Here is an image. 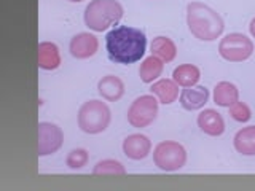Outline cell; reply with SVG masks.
<instances>
[{"label":"cell","instance_id":"obj_1","mask_svg":"<svg viewBox=\"0 0 255 191\" xmlns=\"http://www.w3.org/2000/svg\"><path fill=\"white\" fill-rule=\"evenodd\" d=\"M106 48L109 59L117 64H132L145 54L147 37L132 26H118L107 32Z\"/></svg>","mask_w":255,"mask_h":191},{"label":"cell","instance_id":"obj_2","mask_svg":"<svg viewBox=\"0 0 255 191\" xmlns=\"http://www.w3.org/2000/svg\"><path fill=\"white\" fill-rule=\"evenodd\" d=\"M187 24L191 34L203 42L217 40L225 29L222 16L209 5L196 0L187 5Z\"/></svg>","mask_w":255,"mask_h":191},{"label":"cell","instance_id":"obj_3","mask_svg":"<svg viewBox=\"0 0 255 191\" xmlns=\"http://www.w3.org/2000/svg\"><path fill=\"white\" fill-rule=\"evenodd\" d=\"M123 13L118 0H91L85 8V24L94 32H102L122 19Z\"/></svg>","mask_w":255,"mask_h":191},{"label":"cell","instance_id":"obj_4","mask_svg":"<svg viewBox=\"0 0 255 191\" xmlns=\"http://www.w3.org/2000/svg\"><path fill=\"white\" fill-rule=\"evenodd\" d=\"M112 119L110 108L106 102L91 99L82 103L78 110V127L86 134H99L109 127Z\"/></svg>","mask_w":255,"mask_h":191},{"label":"cell","instance_id":"obj_5","mask_svg":"<svg viewBox=\"0 0 255 191\" xmlns=\"http://www.w3.org/2000/svg\"><path fill=\"white\" fill-rule=\"evenodd\" d=\"M153 163L164 172L179 171L187 163V150L182 143L174 140L159 142L153 150Z\"/></svg>","mask_w":255,"mask_h":191},{"label":"cell","instance_id":"obj_6","mask_svg":"<svg viewBox=\"0 0 255 191\" xmlns=\"http://www.w3.org/2000/svg\"><path fill=\"white\" fill-rule=\"evenodd\" d=\"M219 53L223 59L230 62H241L252 56L254 42L241 32H231L220 40Z\"/></svg>","mask_w":255,"mask_h":191},{"label":"cell","instance_id":"obj_7","mask_svg":"<svg viewBox=\"0 0 255 191\" xmlns=\"http://www.w3.org/2000/svg\"><path fill=\"white\" fill-rule=\"evenodd\" d=\"M158 115V100L155 94H142L134 99L128 108V123L134 127H147Z\"/></svg>","mask_w":255,"mask_h":191},{"label":"cell","instance_id":"obj_8","mask_svg":"<svg viewBox=\"0 0 255 191\" xmlns=\"http://www.w3.org/2000/svg\"><path fill=\"white\" fill-rule=\"evenodd\" d=\"M37 131H38V140H37L38 156L53 155L62 147L64 132L58 124L50 121H40L37 126Z\"/></svg>","mask_w":255,"mask_h":191},{"label":"cell","instance_id":"obj_9","mask_svg":"<svg viewBox=\"0 0 255 191\" xmlns=\"http://www.w3.org/2000/svg\"><path fill=\"white\" fill-rule=\"evenodd\" d=\"M99 48V40L90 32H80L70 38L69 51L77 59H88L96 54Z\"/></svg>","mask_w":255,"mask_h":191},{"label":"cell","instance_id":"obj_10","mask_svg":"<svg viewBox=\"0 0 255 191\" xmlns=\"http://www.w3.org/2000/svg\"><path fill=\"white\" fill-rule=\"evenodd\" d=\"M151 151V142L147 135L140 132L129 134L123 140V153L134 161H140V159L147 158Z\"/></svg>","mask_w":255,"mask_h":191},{"label":"cell","instance_id":"obj_11","mask_svg":"<svg viewBox=\"0 0 255 191\" xmlns=\"http://www.w3.org/2000/svg\"><path fill=\"white\" fill-rule=\"evenodd\" d=\"M198 127L204 134L217 137L225 132V119L214 108H204L201 113L198 115Z\"/></svg>","mask_w":255,"mask_h":191},{"label":"cell","instance_id":"obj_12","mask_svg":"<svg viewBox=\"0 0 255 191\" xmlns=\"http://www.w3.org/2000/svg\"><path fill=\"white\" fill-rule=\"evenodd\" d=\"M209 100V90L206 86H187L180 93V103L185 110H199Z\"/></svg>","mask_w":255,"mask_h":191},{"label":"cell","instance_id":"obj_13","mask_svg":"<svg viewBox=\"0 0 255 191\" xmlns=\"http://www.w3.org/2000/svg\"><path fill=\"white\" fill-rule=\"evenodd\" d=\"M37 64L43 70H54L61 66L59 48L53 42H40L37 46Z\"/></svg>","mask_w":255,"mask_h":191},{"label":"cell","instance_id":"obj_14","mask_svg":"<svg viewBox=\"0 0 255 191\" xmlns=\"http://www.w3.org/2000/svg\"><path fill=\"white\" fill-rule=\"evenodd\" d=\"M98 91L106 100L115 102L118 99H122V96L125 94V83L117 75H106L99 80Z\"/></svg>","mask_w":255,"mask_h":191},{"label":"cell","instance_id":"obj_15","mask_svg":"<svg viewBox=\"0 0 255 191\" xmlns=\"http://www.w3.org/2000/svg\"><path fill=\"white\" fill-rule=\"evenodd\" d=\"M151 94H155L158 100L164 103V105H169V103L175 102V99L179 97V85L171 78H161L155 82L150 88Z\"/></svg>","mask_w":255,"mask_h":191},{"label":"cell","instance_id":"obj_16","mask_svg":"<svg viewBox=\"0 0 255 191\" xmlns=\"http://www.w3.org/2000/svg\"><path fill=\"white\" fill-rule=\"evenodd\" d=\"M233 145L238 153L244 156H255V124L239 129L235 134Z\"/></svg>","mask_w":255,"mask_h":191},{"label":"cell","instance_id":"obj_17","mask_svg":"<svg viewBox=\"0 0 255 191\" xmlns=\"http://www.w3.org/2000/svg\"><path fill=\"white\" fill-rule=\"evenodd\" d=\"M239 100V90L231 82H220L214 88V102L220 107H230Z\"/></svg>","mask_w":255,"mask_h":191},{"label":"cell","instance_id":"obj_18","mask_svg":"<svg viewBox=\"0 0 255 191\" xmlns=\"http://www.w3.org/2000/svg\"><path fill=\"white\" fill-rule=\"evenodd\" d=\"M151 54L159 58L163 62H171L175 56H177V46L169 37L158 35L151 42Z\"/></svg>","mask_w":255,"mask_h":191},{"label":"cell","instance_id":"obj_19","mask_svg":"<svg viewBox=\"0 0 255 191\" xmlns=\"http://www.w3.org/2000/svg\"><path fill=\"white\" fill-rule=\"evenodd\" d=\"M199 78H201V72L193 64H182L172 72V80L183 88L195 86L199 82Z\"/></svg>","mask_w":255,"mask_h":191},{"label":"cell","instance_id":"obj_20","mask_svg":"<svg viewBox=\"0 0 255 191\" xmlns=\"http://www.w3.org/2000/svg\"><path fill=\"white\" fill-rule=\"evenodd\" d=\"M163 67H164V64L161 59L156 58V56H153V54L148 56V58H145L142 61L140 67H139L140 80L143 83H153L155 80L161 75Z\"/></svg>","mask_w":255,"mask_h":191},{"label":"cell","instance_id":"obj_21","mask_svg":"<svg viewBox=\"0 0 255 191\" xmlns=\"http://www.w3.org/2000/svg\"><path fill=\"white\" fill-rule=\"evenodd\" d=\"M93 174L94 175H125L126 169L125 166L117 161V159H101V161L96 163L93 167Z\"/></svg>","mask_w":255,"mask_h":191},{"label":"cell","instance_id":"obj_22","mask_svg":"<svg viewBox=\"0 0 255 191\" xmlns=\"http://www.w3.org/2000/svg\"><path fill=\"white\" fill-rule=\"evenodd\" d=\"M90 161V155H88V151L85 148H74L69 151V155L66 158V164L70 167V169H82L83 166L88 164Z\"/></svg>","mask_w":255,"mask_h":191},{"label":"cell","instance_id":"obj_23","mask_svg":"<svg viewBox=\"0 0 255 191\" xmlns=\"http://www.w3.org/2000/svg\"><path fill=\"white\" fill-rule=\"evenodd\" d=\"M228 108H230L231 118L236 119V121H239V123H246V121H249V119L252 118V110L246 102L236 100L233 105H230Z\"/></svg>","mask_w":255,"mask_h":191},{"label":"cell","instance_id":"obj_24","mask_svg":"<svg viewBox=\"0 0 255 191\" xmlns=\"http://www.w3.org/2000/svg\"><path fill=\"white\" fill-rule=\"evenodd\" d=\"M249 30H251V34H252V37L255 38V18L251 21V24H249Z\"/></svg>","mask_w":255,"mask_h":191},{"label":"cell","instance_id":"obj_25","mask_svg":"<svg viewBox=\"0 0 255 191\" xmlns=\"http://www.w3.org/2000/svg\"><path fill=\"white\" fill-rule=\"evenodd\" d=\"M69 2H82V0H69Z\"/></svg>","mask_w":255,"mask_h":191}]
</instances>
